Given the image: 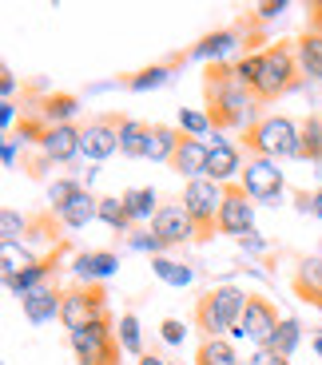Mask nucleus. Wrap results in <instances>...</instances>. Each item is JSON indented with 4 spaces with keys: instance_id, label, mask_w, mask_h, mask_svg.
Here are the masks:
<instances>
[{
    "instance_id": "37998d69",
    "label": "nucleus",
    "mask_w": 322,
    "mask_h": 365,
    "mask_svg": "<svg viewBox=\"0 0 322 365\" xmlns=\"http://www.w3.org/2000/svg\"><path fill=\"white\" fill-rule=\"evenodd\" d=\"M239 242H243V250H255V255L258 250H267V238H258V230H251L247 238H239Z\"/></svg>"
},
{
    "instance_id": "ddd939ff",
    "label": "nucleus",
    "mask_w": 322,
    "mask_h": 365,
    "mask_svg": "<svg viewBox=\"0 0 322 365\" xmlns=\"http://www.w3.org/2000/svg\"><path fill=\"white\" fill-rule=\"evenodd\" d=\"M68 255V242H60V247H52L44 258H36L32 266H24V270L16 274V278H9V294H16V298H28L32 290H40V286H52L56 274H60V258Z\"/></svg>"
},
{
    "instance_id": "c9c22d12",
    "label": "nucleus",
    "mask_w": 322,
    "mask_h": 365,
    "mask_svg": "<svg viewBox=\"0 0 322 365\" xmlns=\"http://www.w3.org/2000/svg\"><path fill=\"white\" fill-rule=\"evenodd\" d=\"M128 247L131 250H144V255H151V258H159V255H163V238H159L156 235V230H131V235H128Z\"/></svg>"
},
{
    "instance_id": "423d86ee",
    "label": "nucleus",
    "mask_w": 322,
    "mask_h": 365,
    "mask_svg": "<svg viewBox=\"0 0 322 365\" xmlns=\"http://www.w3.org/2000/svg\"><path fill=\"white\" fill-rule=\"evenodd\" d=\"M223 195H227V187L215 179H191L183 187V195H179V202L187 207V215H191L195 222V242H207V238L219 235V210H223Z\"/></svg>"
},
{
    "instance_id": "9d476101",
    "label": "nucleus",
    "mask_w": 322,
    "mask_h": 365,
    "mask_svg": "<svg viewBox=\"0 0 322 365\" xmlns=\"http://www.w3.org/2000/svg\"><path fill=\"white\" fill-rule=\"evenodd\" d=\"M255 28V20H243V24H227V28H215V32H207V36L199 40L195 48H187V60H207V64H223V56L235 52V48L243 44V52H247V32Z\"/></svg>"
},
{
    "instance_id": "f257e3e1",
    "label": "nucleus",
    "mask_w": 322,
    "mask_h": 365,
    "mask_svg": "<svg viewBox=\"0 0 322 365\" xmlns=\"http://www.w3.org/2000/svg\"><path fill=\"white\" fill-rule=\"evenodd\" d=\"M235 72L239 80L251 88V96L258 100V108L283 100L286 91H295L303 83V68H298L295 56V40H278L267 44L263 52H243L235 60Z\"/></svg>"
},
{
    "instance_id": "c756f323",
    "label": "nucleus",
    "mask_w": 322,
    "mask_h": 365,
    "mask_svg": "<svg viewBox=\"0 0 322 365\" xmlns=\"http://www.w3.org/2000/svg\"><path fill=\"white\" fill-rule=\"evenodd\" d=\"M116 338H120L124 354H136V357L148 354V349H144V334H139L136 310H124V314H120V322H116Z\"/></svg>"
},
{
    "instance_id": "f704fd0d",
    "label": "nucleus",
    "mask_w": 322,
    "mask_h": 365,
    "mask_svg": "<svg viewBox=\"0 0 322 365\" xmlns=\"http://www.w3.org/2000/svg\"><path fill=\"white\" fill-rule=\"evenodd\" d=\"M179 131H183V135H191V139L215 135V128H211V119H207V111H191V108L179 111Z\"/></svg>"
},
{
    "instance_id": "6e6552de",
    "label": "nucleus",
    "mask_w": 322,
    "mask_h": 365,
    "mask_svg": "<svg viewBox=\"0 0 322 365\" xmlns=\"http://www.w3.org/2000/svg\"><path fill=\"white\" fill-rule=\"evenodd\" d=\"M239 182H243V191L255 199V207H258V202H263V207H275V202L286 195V179H283V171H278L275 159L251 155L247 163H243Z\"/></svg>"
},
{
    "instance_id": "8fccbe9b",
    "label": "nucleus",
    "mask_w": 322,
    "mask_h": 365,
    "mask_svg": "<svg viewBox=\"0 0 322 365\" xmlns=\"http://www.w3.org/2000/svg\"><path fill=\"white\" fill-rule=\"evenodd\" d=\"M271 365H291V361H286V357H278V354H275V361H271Z\"/></svg>"
},
{
    "instance_id": "20e7f679",
    "label": "nucleus",
    "mask_w": 322,
    "mask_h": 365,
    "mask_svg": "<svg viewBox=\"0 0 322 365\" xmlns=\"http://www.w3.org/2000/svg\"><path fill=\"white\" fill-rule=\"evenodd\" d=\"M247 298L239 286H211L207 294H199L195 302V329H199L203 338H223V334H235L243 322V310H247Z\"/></svg>"
},
{
    "instance_id": "b1692460",
    "label": "nucleus",
    "mask_w": 322,
    "mask_h": 365,
    "mask_svg": "<svg viewBox=\"0 0 322 365\" xmlns=\"http://www.w3.org/2000/svg\"><path fill=\"white\" fill-rule=\"evenodd\" d=\"M148 139H151V123H144V119H131V115L120 119V155H128V159H148Z\"/></svg>"
},
{
    "instance_id": "aec40b11",
    "label": "nucleus",
    "mask_w": 322,
    "mask_h": 365,
    "mask_svg": "<svg viewBox=\"0 0 322 365\" xmlns=\"http://www.w3.org/2000/svg\"><path fill=\"white\" fill-rule=\"evenodd\" d=\"M291 286H295L298 302H306V306L322 310V255L303 258V262L295 266V278H291Z\"/></svg>"
},
{
    "instance_id": "f3484780",
    "label": "nucleus",
    "mask_w": 322,
    "mask_h": 365,
    "mask_svg": "<svg viewBox=\"0 0 322 365\" xmlns=\"http://www.w3.org/2000/svg\"><path fill=\"white\" fill-rule=\"evenodd\" d=\"M207 159H211L207 139L183 135V139H179V151H175V159H171V171L183 175L187 182H191V179H207Z\"/></svg>"
},
{
    "instance_id": "7ed1b4c3",
    "label": "nucleus",
    "mask_w": 322,
    "mask_h": 365,
    "mask_svg": "<svg viewBox=\"0 0 322 365\" xmlns=\"http://www.w3.org/2000/svg\"><path fill=\"white\" fill-rule=\"evenodd\" d=\"M243 151L258 159H303V128L291 115H263L243 131Z\"/></svg>"
},
{
    "instance_id": "a878e982",
    "label": "nucleus",
    "mask_w": 322,
    "mask_h": 365,
    "mask_svg": "<svg viewBox=\"0 0 322 365\" xmlns=\"http://www.w3.org/2000/svg\"><path fill=\"white\" fill-rule=\"evenodd\" d=\"M124 207H128L131 222H156L163 202H159L156 187H131V191H124Z\"/></svg>"
},
{
    "instance_id": "ea45409f",
    "label": "nucleus",
    "mask_w": 322,
    "mask_h": 365,
    "mask_svg": "<svg viewBox=\"0 0 322 365\" xmlns=\"http://www.w3.org/2000/svg\"><path fill=\"white\" fill-rule=\"evenodd\" d=\"M0 96H4L0 103H12V96H16V76H12L9 68L0 72Z\"/></svg>"
},
{
    "instance_id": "6ab92c4d",
    "label": "nucleus",
    "mask_w": 322,
    "mask_h": 365,
    "mask_svg": "<svg viewBox=\"0 0 322 365\" xmlns=\"http://www.w3.org/2000/svg\"><path fill=\"white\" fill-rule=\"evenodd\" d=\"M52 215H56V222H60L64 230H84L88 222L100 219V199H96V195L88 191V187H84V191L76 195V199H68L64 207H56Z\"/></svg>"
},
{
    "instance_id": "4c0bfd02",
    "label": "nucleus",
    "mask_w": 322,
    "mask_h": 365,
    "mask_svg": "<svg viewBox=\"0 0 322 365\" xmlns=\"http://www.w3.org/2000/svg\"><path fill=\"white\" fill-rule=\"evenodd\" d=\"M159 334H163L167 346H179V341L187 338V326L179 318H163V326H159Z\"/></svg>"
},
{
    "instance_id": "09e8293b",
    "label": "nucleus",
    "mask_w": 322,
    "mask_h": 365,
    "mask_svg": "<svg viewBox=\"0 0 322 365\" xmlns=\"http://www.w3.org/2000/svg\"><path fill=\"white\" fill-rule=\"evenodd\" d=\"M311 195H314V215L322 219V187H318V191H311Z\"/></svg>"
},
{
    "instance_id": "4468645a",
    "label": "nucleus",
    "mask_w": 322,
    "mask_h": 365,
    "mask_svg": "<svg viewBox=\"0 0 322 365\" xmlns=\"http://www.w3.org/2000/svg\"><path fill=\"white\" fill-rule=\"evenodd\" d=\"M151 230H156L159 238H163V247L167 250H175V247H187V242H195V222H191V215H187V207L179 199H171V202H163L159 207V215H156V222H151Z\"/></svg>"
},
{
    "instance_id": "de8ad7c7",
    "label": "nucleus",
    "mask_w": 322,
    "mask_h": 365,
    "mask_svg": "<svg viewBox=\"0 0 322 365\" xmlns=\"http://www.w3.org/2000/svg\"><path fill=\"white\" fill-rule=\"evenodd\" d=\"M139 365H167V361L159 354H144V357H139Z\"/></svg>"
},
{
    "instance_id": "a19ab883",
    "label": "nucleus",
    "mask_w": 322,
    "mask_h": 365,
    "mask_svg": "<svg viewBox=\"0 0 322 365\" xmlns=\"http://www.w3.org/2000/svg\"><path fill=\"white\" fill-rule=\"evenodd\" d=\"M12 123H16V103H0V131H4V139H9Z\"/></svg>"
},
{
    "instance_id": "c03bdc74",
    "label": "nucleus",
    "mask_w": 322,
    "mask_h": 365,
    "mask_svg": "<svg viewBox=\"0 0 322 365\" xmlns=\"http://www.w3.org/2000/svg\"><path fill=\"white\" fill-rule=\"evenodd\" d=\"M295 207L303 210V215H314V195H306V191H295Z\"/></svg>"
},
{
    "instance_id": "2eb2a0df",
    "label": "nucleus",
    "mask_w": 322,
    "mask_h": 365,
    "mask_svg": "<svg viewBox=\"0 0 322 365\" xmlns=\"http://www.w3.org/2000/svg\"><path fill=\"white\" fill-rule=\"evenodd\" d=\"M80 135L84 128L80 123H60V128H48V135L40 139V155L48 163H72L80 155Z\"/></svg>"
},
{
    "instance_id": "473e14b6",
    "label": "nucleus",
    "mask_w": 322,
    "mask_h": 365,
    "mask_svg": "<svg viewBox=\"0 0 322 365\" xmlns=\"http://www.w3.org/2000/svg\"><path fill=\"white\" fill-rule=\"evenodd\" d=\"M303 159L322 163V115H306L303 123Z\"/></svg>"
},
{
    "instance_id": "4be33fe9",
    "label": "nucleus",
    "mask_w": 322,
    "mask_h": 365,
    "mask_svg": "<svg viewBox=\"0 0 322 365\" xmlns=\"http://www.w3.org/2000/svg\"><path fill=\"white\" fill-rule=\"evenodd\" d=\"M183 64H187V52H179V56H171V60H163V64H151V68H139V72L124 76V88H131V91H151V88H163V83L171 80V72H175V68H183Z\"/></svg>"
},
{
    "instance_id": "1a4fd4ad",
    "label": "nucleus",
    "mask_w": 322,
    "mask_h": 365,
    "mask_svg": "<svg viewBox=\"0 0 322 365\" xmlns=\"http://www.w3.org/2000/svg\"><path fill=\"white\" fill-rule=\"evenodd\" d=\"M278 326H283V318H278L275 302H267L263 294H251L247 310H243V322H239V329H235V338H247V341H255L258 349H271L275 346Z\"/></svg>"
},
{
    "instance_id": "393cba45",
    "label": "nucleus",
    "mask_w": 322,
    "mask_h": 365,
    "mask_svg": "<svg viewBox=\"0 0 322 365\" xmlns=\"http://www.w3.org/2000/svg\"><path fill=\"white\" fill-rule=\"evenodd\" d=\"M179 139H183V131H179V128H171V123H151L148 159H151V163H167V167H171L175 151H179Z\"/></svg>"
},
{
    "instance_id": "c85d7f7f",
    "label": "nucleus",
    "mask_w": 322,
    "mask_h": 365,
    "mask_svg": "<svg viewBox=\"0 0 322 365\" xmlns=\"http://www.w3.org/2000/svg\"><path fill=\"white\" fill-rule=\"evenodd\" d=\"M100 222L104 227H111L116 235H131V215H128V207H124V195H104L100 199Z\"/></svg>"
},
{
    "instance_id": "e433bc0d",
    "label": "nucleus",
    "mask_w": 322,
    "mask_h": 365,
    "mask_svg": "<svg viewBox=\"0 0 322 365\" xmlns=\"http://www.w3.org/2000/svg\"><path fill=\"white\" fill-rule=\"evenodd\" d=\"M80 191H84L80 179H56L52 187H48V202H52V210H56V207H64L68 199H76Z\"/></svg>"
},
{
    "instance_id": "f03ea898",
    "label": "nucleus",
    "mask_w": 322,
    "mask_h": 365,
    "mask_svg": "<svg viewBox=\"0 0 322 365\" xmlns=\"http://www.w3.org/2000/svg\"><path fill=\"white\" fill-rule=\"evenodd\" d=\"M203 103H207V119H211V128L219 131H235L243 128L247 131L258 115V100L251 96V88L239 80L235 64H207L203 72Z\"/></svg>"
},
{
    "instance_id": "a211bd4d",
    "label": "nucleus",
    "mask_w": 322,
    "mask_h": 365,
    "mask_svg": "<svg viewBox=\"0 0 322 365\" xmlns=\"http://www.w3.org/2000/svg\"><path fill=\"white\" fill-rule=\"evenodd\" d=\"M116 270H120V255L116 250H80V255H72L76 282H104Z\"/></svg>"
},
{
    "instance_id": "5701e85b",
    "label": "nucleus",
    "mask_w": 322,
    "mask_h": 365,
    "mask_svg": "<svg viewBox=\"0 0 322 365\" xmlns=\"http://www.w3.org/2000/svg\"><path fill=\"white\" fill-rule=\"evenodd\" d=\"M295 56H298V68H303V80H322V32H314V28L298 32Z\"/></svg>"
},
{
    "instance_id": "9b49d317",
    "label": "nucleus",
    "mask_w": 322,
    "mask_h": 365,
    "mask_svg": "<svg viewBox=\"0 0 322 365\" xmlns=\"http://www.w3.org/2000/svg\"><path fill=\"white\" fill-rule=\"evenodd\" d=\"M251 230H255V199L243 191V182H227L223 210H219V235L247 238Z\"/></svg>"
},
{
    "instance_id": "2f4dec72",
    "label": "nucleus",
    "mask_w": 322,
    "mask_h": 365,
    "mask_svg": "<svg viewBox=\"0 0 322 365\" xmlns=\"http://www.w3.org/2000/svg\"><path fill=\"white\" fill-rule=\"evenodd\" d=\"M298 341H303V326H298L295 318H283V326H278V334H275V346H271V354H278V357H286V361H291V354L298 349Z\"/></svg>"
},
{
    "instance_id": "3c124183",
    "label": "nucleus",
    "mask_w": 322,
    "mask_h": 365,
    "mask_svg": "<svg viewBox=\"0 0 322 365\" xmlns=\"http://www.w3.org/2000/svg\"><path fill=\"white\" fill-rule=\"evenodd\" d=\"M314 349H318V354H322V334H318V338H314Z\"/></svg>"
},
{
    "instance_id": "49530a36",
    "label": "nucleus",
    "mask_w": 322,
    "mask_h": 365,
    "mask_svg": "<svg viewBox=\"0 0 322 365\" xmlns=\"http://www.w3.org/2000/svg\"><path fill=\"white\" fill-rule=\"evenodd\" d=\"M275 361V354H271V349H255V357H251L247 365H271Z\"/></svg>"
},
{
    "instance_id": "79ce46f5",
    "label": "nucleus",
    "mask_w": 322,
    "mask_h": 365,
    "mask_svg": "<svg viewBox=\"0 0 322 365\" xmlns=\"http://www.w3.org/2000/svg\"><path fill=\"white\" fill-rule=\"evenodd\" d=\"M0 159H4V167H9V171L16 167V135L4 139V147H0Z\"/></svg>"
},
{
    "instance_id": "58836bf2",
    "label": "nucleus",
    "mask_w": 322,
    "mask_h": 365,
    "mask_svg": "<svg viewBox=\"0 0 322 365\" xmlns=\"http://www.w3.org/2000/svg\"><path fill=\"white\" fill-rule=\"evenodd\" d=\"M286 9H291V4H286V0H267V4H258V9H255V24H267V20L283 16Z\"/></svg>"
},
{
    "instance_id": "412c9836",
    "label": "nucleus",
    "mask_w": 322,
    "mask_h": 365,
    "mask_svg": "<svg viewBox=\"0 0 322 365\" xmlns=\"http://www.w3.org/2000/svg\"><path fill=\"white\" fill-rule=\"evenodd\" d=\"M243 151L235 143H219V147H211V159H207V179H215V182H239V175H243Z\"/></svg>"
},
{
    "instance_id": "f8f14e48",
    "label": "nucleus",
    "mask_w": 322,
    "mask_h": 365,
    "mask_svg": "<svg viewBox=\"0 0 322 365\" xmlns=\"http://www.w3.org/2000/svg\"><path fill=\"white\" fill-rule=\"evenodd\" d=\"M120 119L124 115H96V119H84V135H80V155L84 159H108L120 151Z\"/></svg>"
},
{
    "instance_id": "cd10ccee",
    "label": "nucleus",
    "mask_w": 322,
    "mask_h": 365,
    "mask_svg": "<svg viewBox=\"0 0 322 365\" xmlns=\"http://www.w3.org/2000/svg\"><path fill=\"white\" fill-rule=\"evenodd\" d=\"M80 111V100H76L72 91H52L40 108V119H44L48 128H60V123H72V115Z\"/></svg>"
},
{
    "instance_id": "39448f33",
    "label": "nucleus",
    "mask_w": 322,
    "mask_h": 365,
    "mask_svg": "<svg viewBox=\"0 0 322 365\" xmlns=\"http://www.w3.org/2000/svg\"><path fill=\"white\" fill-rule=\"evenodd\" d=\"M68 346H72L76 361L80 365H100V361H120L124 346L116 338V318L104 314V318H92L88 326L72 329L68 334Z\"/></svg>"
},
{
    "instance_id": "a18cd8bd",
    "label": "nucleus",
    "mask_w": 322,
    "mask_h": 365,
    "mask_svg": "<svg viewBox=\"0 0 322 365\" xmlns=\"http://www.w3.org/2000/svg\"><path fill=\"white\" fill-rule=\"evenodd\" d=\"M306 28L322 32V0H318V4H311V24H306Z\"/></svg>"
},
{
    "instance_id": "bb28decb",
    "label": "nucleus",
    "mask_w": 322,
    "mask_h": 365,
    "mask_svg": "<svg viewBox=\"0 0 322 365\" xmlns=\"http://www.w3.org/2000/svg\"><path fill=\"white\" fill-rule=\"evenodd\" d=\"M195 365H247V361L227 338H203L199 349H195Z\"/></svg>"
},
{
    "instance_id": "72a5a7b5",
    "label": "nucleus",
    "mask_w": 322,
    "mask_h": 365,
    "mask_svg": "<svg viewBox=\"0 0 322 365\" xmlns=\"http://www.w3.org/2000/svg\"><path fill=\"white\" fill-rule=\"evenodd\" d=\"M28 227H32V219H24V215H16V210H4L0 215V238H4V247H16V242H24L28 238Z\"/></svg>"
},
{
    "instance_id": "603ef678",
    "label": "nucleus",
    "mask_w": 322,
    "mask_h": 365,
    "mask_svg": "<svg viewBox=\"0 0 322 365\" xmlns=\"http://www.w3.org/2000/svg\"><path fill=\"white\" fill-rule=\"evenodd\" d=\"M100 365H120V361H100Z\"/></svg>"
},
{
    "instance_id": "dca6fc26",
    "label": "nucleus",
    "mask_w": 322,
    "mask_h": 365,
    "mask_svg": "<svg viewBox=\"0 0 322 365\" xmlns=\"http://www.w3.org/2000/svg\"><path fill=\"white\" fill-rule=\"evenodd\" d=\"M60 306H64V286H40V290H32L28 298H20V310H24V318L32 322V326H44V322H60Z\"/></svg>"
},
{
    "instance_id": "0eeeda50",
    "label": "nucleus",
    "mask_w": 322,
    "mask_h": 365,
    "mask_svg": "<svg viewBox=\"0 0 322 365\" xmlns=\"http://www.w3.org/2000/svg\"><path fill=\"white\" fill-rule=\"evenodd\" d=\"M104 314H108V290H104V282H72V286H64L60 322H64L68 334L80 329V326H88L92 318H104Z\"/></svg>"
},
{
    "instance_id": "7c9ffc66",
    "label": "nucleus",
    "mask_w": 322,
    "mask_h": 365,
    "mask_svg": "<svg viewBox=\"0 0 322 365\" xmlns=\"http://www.w3.org/2000/svg\"><path fill=\"white\" fill-rule=\"evenodd\" d=\"M151 270H156V278H159V282H167V286H187V282L195 278L191 266L175 262V258H167V255L151 258Z\"/></svg>"
}]
</instances>
